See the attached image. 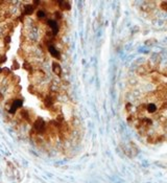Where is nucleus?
Listing matches in <instances>:
<instances>
[{
	"instance_id": "obj_7",
	"label": "nucleus",
	"mask_w": 167,
	"mask_h": 183,
	"mask_svg": "<svg viewBox=\"0 0 167 183\" xmlns=\"http://www.w3.org/2000/svg\"><path fill=\"white\" fill-rule=\"evenodd\" d=\"M33 6L28 5V6L25 7V13L26 14H31V13H33Z\"/></svg>"
},
{
	"instance_id": "obj_3",
	"label": "nucleus",
	"mask_w": 167,
	"mask_h": 183,
	"mask_svg": "<svg viewBox=\"0 0 167 183\" xmlns=\"http://www.w3.org/2000/svg\"><path fill=\"white\" fill-rule=\"evenodd\" d=\"M35 128H36V130H38V131H41L44 128V123H43V120L41 118H39L35 123Z\"/></svg>"
},
{
	"instance_id": "obj_5",
	"label": "nucleus",
	"mask_w": 167,
	"mask_h": 183,
	"mask_svg": "<svg viewBox=\"0 0 167 183\" xmlns=\"http://www.w3.org/2000/svg\"><path fill=\"white\" fill-rule=\"evenodd\" d=\"M52 68H53V71L57 73V74H60V73H61V67H60L57 63H53Z\"/></svg>"
},
{
	"instance_id": "obj_2",
	"label": "nucleus",
	"mask_w": 167,
	"mask_h": 183,
	"mask_svg": "<svg viewBox=\"0 0 167 183\" xmlns=\"http://www.w3.org/2000/svg\"><path fill=\"white\" fill-rule=\"evenodd\" d=\"M48 25H49L50 27H51L53 34H57V30H59V26H57V23L55 21L49 20V21H48Z\"/></svg>"
},
{
	"instance_id": "obj_4",
	"label": "nucleus",
	"mask_w": 167,
	"mask_h": 183,
	"mask_svg": "<svg viewBox=\"0 0 167 183\" xmlns=\"http://www.w3.org/2000/svg\"><path fill=\"white\" fill-rule=\"evenodd\" d=\"M48 50H49V52L51 53L53 57H59V51L55 49L53 46H49V47H48Z\"/></svg>"
},
{
	"instance_id": "obj_1",
	"label": "nucleus",
	"mask_w": 167,
	"mask_h": 183,
	"mask_svg": "<svg viewBox=\"0 0 167 183\" xmlns=\"http://www.w3.org/2000/svg\"><path fill=\"white\" fill-rule=\"evenodd\" d=\"M21 106H22V101H21V99H16V101H14V102L12 104L9 112H11V113H14V112H15L18 108H20Z\"/></svg>"
},
{
	"instance_id": "obj_8",
	"label": "nucleus",
	"mask_w": 167,
	"mask_h": 183,
	"mask_svg": "<svg viewBox=\"0 0 167 183\" xmlns=\"http://www.w3.org/2000/svg\"><path fill=\"white\" fill-rule=\"evenodd\" d=\"M44 16H45L44 12H42V11H39L38 12V17H39V18H44Z\"/></svg>"
},
{
	"instance_id": "obj_6",
	"label": "nucleus",
	"mask_w": 167,
	"mask_h": 183,
	"mask_svg": "<svg viewBox=\"0 0 167 183\" xmlns=\"http://www.w3.org/2000/svg\"><path fill=\"white\" fill-rule=\"evenodd\" d=\"M156 110H157V108H156V106H155L154 104H149L148 106H147V111H148L149 113H154Z\"/></svg>"
}]
</instances>
